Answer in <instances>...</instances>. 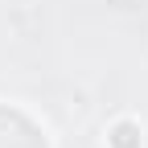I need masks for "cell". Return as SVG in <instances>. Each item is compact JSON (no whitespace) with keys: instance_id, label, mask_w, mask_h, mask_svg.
Here are the masks:
<instances>
[{"instance_id":"obj_1","label":"cell","mask_w":148,"mask_h":148,"mask_svg":"<svg viewBox=\"0 0 148 148\" xmlns=\"http://www.w3.org/2000/svg\"><path fill=\"white\" fill-rule=\"evenodd\" d=\"M0 148H49V144H45V132L25 111L0 103Z\"/></svg>"}]
</instances>
